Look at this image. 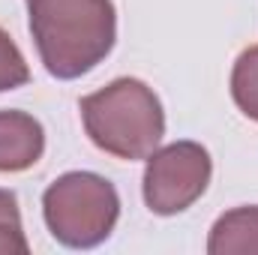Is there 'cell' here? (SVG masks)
I'll return each instance as SVG.
<instances>
[{"instance_id": "cell-1", "label": "cell", "mask_w": 258, "mask_h": 255, "mask_svg": "<svg viewBox=\"0 0 258 255\" xmlns=\"http://www.w3.org/2000/svg\"><path fill=\"white\" fill-rule=\"evenodd\" d=\"M30 33L54 78H81L102 63L117 39L111 0H27Z\"/></svg>"}, {"instance_id": "cell-2", "label": "cell", "mask_w": 258, "mask_h": 255, "mask_svg": "<svg viewBox=\"0 0 258 255\" xmlns=\"http://www.w3.org/2000/svg\"><path fill=\"white\" fill-rule=\"evenodd\" d=\"M78 108L90 141L117 159H147L165 135L162 102L138 78H114Z\"/></svg>"}, {"instance_id": "cell-3", "label": "cell", "mask_w": 258, "mask_h": 255, "mask_svg": "<svg viewBox=\"0 0 258 255\" xmlns=\"http://www.w3.org/2000/svg\"><path fill=\"white\" fill-rule=\"evenodd\" d=\"M42 216L63 246L93 249L111 237L120 216V195L114 183L93 171H69L45 189Z\"/></svg>"}, {"instance_id": "cell-4", "label": "cell", "mask_w": 258, "mask_h": 255, "mask_svg": "<svg viewBox=\"0 0 258 255\" xmlns=\"http://www.w3.org/2000/svg\"><path fill=\"white\" fill-rule=\"evenodd\" d=\"M213 174L207 147L198 141H174L147 156L144 204L159 216H174L204 195Z\"/></svg>"}, {"instance_id": "cell-5", "label": "cell", "mask_w": 258, "mask_h": 255, "mask_svg": "<svg viewBox=\"0 0 258 255\" xmlns=\"http://www.w3.org/2000/svg\"><path fill=\"white\" fill-rule=\"evenodd\" d=\"M45 129L27 111H0V171H27L42 159Z\"/></svg>"}, {"instance_id": "cell-6", "label": "cell", "mask_w": 258, "mask_h": 255, "mask_svg": "<svg viewBox=\"0 0 258 255\" xmlns=\"http://www.w3.org/2000/svg\"><path fill=\"white\" fill-rule=\"evenodd\" d=\"M210 255H252L258 252V204L234 207L222 213L207 240Z\"/></svg>"}, {"instance_id": "cell-7", "label": "cell", "mask_w": 258, "mask_h": 255, "mask_svg": "<svg viewBox=\"0 0 258 255\" xmlns=\"http://www.w3.org/2000/svg\"><path fill=\"white\" fill-rule=\"evenodd\" d=\"M231 96L249 120H258V45L237 57L231 72Z\"/></svg>"}, {"instance_id": "cell-8", "label": "cell", "mask_w": 258, "mask_h": 255, "mask_svg": "<svg viewBox=\"0 0 258 255\" xmlns=\"http://www.w3.org/2000/svg\"><path fill=\"white\" fill-rule=\"evenodd\" d=\"M30 243L21 228V210L15 192L0 189V255H27Z\"/></svg>"}, {"instance_id": "cell-9", "label": "cell", "mask_w": 258, "mask_h": 255, "mask_svg": "<svg viewBox=\"0 0 258 255\" xmlns=\"http://www.w3.org/2000/svg\"><path fill=\"white\" fill-rule=\"evenodd\" d=\"M30 81V69L21 54V48L12 42V36L0 27V93L24 87Z\"/></svg>"}]
</instances>
